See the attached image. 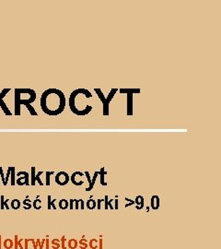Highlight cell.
<instances>
[{
  "instance_id": "obj_35",
  "label": "cell",
  "mask_w": 221,
  "mask_h": 249,
  "mask_svg": "<svg viewBox=\"0 0 221 249\" xmlns=\"http://www.w3.org/2000/svg\"><path fill=\"white\" fill-rule=\"evenodd\" d=\"M0 175H1V177H2V179H3V184H4V186H6V185H7V183H6L5 178H4V175H3V170H2L1 167H0Z\"/></svg>"
},
{
  "instance_id": "obj_14",
  "label": "cell",
  "mask_w": 221,
  "mask_h": 249,
  "mask_svg": "<svg viewBox=\"0 0 221 249\" xmlns=\"http://www.w3.org/2000/svg\"><path fill=\"white\" fill-rule=\"evenodd\" d=\"M80 249H87L88 247V241L85 238H81L78 241V246Z\"/></svg>"
},
{
  "instance_id": "obj_24",
  "label": "cell",
  "mask_w": 221,
  "mask_h": 249,
  "mask_svg": "<svg viewBox=\"0 0 221 249\" xmlns=\"http://www.w3.org/2000/svg\"><path fill=\"white\" fill-rule=\"evenodd\" d=\"M41 203H42V201H41V200H40L39 198H37V199H35L34 201H33L32 206H33V208H34V209H41Z\"/></svg>"
},
{
  "instance_id": "obj_11",
  "label": "cell",
  "mask_w": 221,
  "mask_h": 249,
  "mask_svg": "<svg viewBox=\"0 0 221 249\" xmlns=\"http://www.w3.org/2000/svg\"><path fill=\"white\" fill-rule=\"evenodd\" d=\"M98 176H99V172H95L94 174H93V177L91 178V183H90V185L88 186L87 187V188L85 189L87 192L92 190V188H93V186H94L95 183H96V179H97V177H98Z\"/></svg>"
},
{
  "instance_id": "obj_42",
  "label": "cell",
  "mask_w": 221,
  "mask_h": 249,
  "mask_svg": "<svg viewBox=\"0 0 221 249\" xmlns=\"http://www.w3.org/2000/svg\"><path fill=\"white\" fill-rule=\"evenodd\" d=\"M18 248V235H15V249Z\"/></svg>"
},
{
  "instance_id": "obj_20",
  "label": "cell",
  "mask_w": 221,
  "mask_h": 249,
  "mask_svg": "<svg viewBox=\"0 0 221 249\" xmlns=\"http://www.w3.org/2000/svg\"><path fill=\"white\" fill-rule=\"evenodd\" d=\"M52 247L53 249H59L61 247L60 240L59 239H54L52 240Z\"/></svg>"
},
{
  "instance_id": "obj_34",
  "label": "cell",
  "mask_w": 221,
  "mask_h": 249,
  "mask_svg": "<svg viewBox=\"0 0 221 249\" xmlns=\"http://www.w3.org/2000/svg\"><path fill=\"white\" fill-rule=\"evenodd\" d=\"M99 249H103V240H102V237H100V240H99Z\"/></svg>"
},
{
  "instance_id": "obj_7",
  "label": "cell",
  "mask_w": 221,
  "mask_h": 249,
  "mask_svg": "<svg viewBox=\"0 0 221 249\" xmlns=\"http://www.w3.org/2000/svg\"><path fill=\"white\" fill-rule=\"evenodd\" d=\"M83 176H84V173L77 171V172H75L72 173L71 177H70V180H71V182L75 186H82L84 183H85L82 180Z\"/></svg>"
},
{
  "instance_id": "obj_8",
  "label": "cell",
  "mask_w": 221,
  "mask_h": 249,
  "mask_svg": "<svg viewBox=\"0 0 221 249\" xmlns=\"http://www.w3.org/2000/svg\"><path fill=\"white\" fill-rule=\"evenodd\" d=\"M160 196H157V195H154L152 196L151 198V201H150V207L153 209V211H157L158 209L160 206Z\"/></svg>"
},
{
  "instance_id": "obj_29",
  "label": "cell",
  "mask_w": 221,
  "mask_h": 249,
  "mask_svg": "<svg viewBox=\"0 0 221 249\" xmlns=\"http://www.w3.org/2000/svg\"><path fill=\"white\" fill-rule=\"evenodd\" d=\"M42 173H43V172H39V173L36 174V177H35V179H36V181L39 183L40 186H43V183L41 181V178H40V176H41Z\"/></svg>"
},
{
  "instance_id": "obj_12",
  "label": "cell",
  "mask_w": 221,
  "mask_h": 249,
  "mask_svg": "<svg viewBox=\"0 0 221 249\" xmlns=\"http://www.w3.org/2000/svg\"><path fill=\"white\" fill-rule=\"evenodd\" d=\"M106 174H107V172L105 171V168L104 167L100 168V171L99 172V175L100 176V185H102V186H107V183L104 180V177Z\"/></svg>"
},
{
  "instance_id": "obj_28",
  "label": "cell",
  "mask_w": 221,
  "mask_h": 249,
  "mask_svg": "<svg viewBox=\"0 0 221 249\" xmlns=\"http://www.w3.org/2000/svg\"><path fill=\"white\" fill-rule=\"evenodd\" d=\"M54 173V172H46L45 174H46V180H45V185L46 186H50V175L51 174Z\"/></svg>"
},
{
  "instance_id": "obj_10",
  "label": "cell",
  "mask_w": 221,
  "mask_h": 249,
  "mask_svg": "<svg viewBox=\"0 0 221 249\" xmlns=\"http://www.w3.org/2000/svg\"><path fill=\"white\" fill-rule=\"evenodd\" d=\"M122 94H137L140 93V89H120Z\"/></svg>"
},
{
  "instance_id": "obj_33",
  "label": "cell",
  "mask_w": 221,
  "mask_h": 249,
  "mask_svg": "<svg viewBox=\"0 0 221 249\" xmlns=\"http://www.w3.org/2000/svg\"><path fill=\"white\" fill-rule=\"evenodd\" d=\"M84 174L86 175L87 180L88 181V186H90V183H91V177H90V173H88V172H85V173H84Z\"/></svg>"
},
{
  "instance_id": "obj_43",
  "label": "cell",
  "mask_w": 221,
  "mask_h": 249,
  "mask_svg": "<svg viewBox=\"0 0 221 249\" xmlns=\"http://www.w3.org/2000/svg\"><path fill=\"white\" fill-rule=\"evenodd\" d=\"M0 249H1V235H0Z\"/></svg>"
},
{
  "instance_id": "obj_41",
  "label": "cell",
  "mask_w": 221,
  "mask_h": 249,
  "mask_svg": "<svg viewBox=\"0 0 221 249\" xmlns=\"http://www.w3.org/2000/svg\"><path fill=\"white\" fill-rule=\"evenodd\" d=\"M55 201H56V199H54V200H53V201L51 202V206L53 207V209H56V207H55Z\"/></svg>"
},
{
  "instance_id": "obj_17",
  "label": "cell",
  "mask_w": 221,
  "mask_h": 249,
  "mask_svg": "<svg viewBox=\"0 0 221 249\" xmlns=\"http://www.w3.org/2000/svg\"><path fill=\"white\" fill-rule=\"evenodd\" d=\"M86 206L88 209H94L96 208V201L93 198H90L87 201Z\"/></svg>"
},
{
  "instance_id": "obj_18",
  "label": "cell",
  "mask_w": 221,
  "mask_h": 249,
  "mask_svg": "<svg viewBox=\"0 0 221 249\" xmlns=\"http://www.w3.org/2000/svg\"><path fill=\"white\" fill-rule=\"evenodd\" d=\"M13 246H14V243L11 239H6L5 242H4V247L6 249H11Z\"/></svg>"
},
{
  "instance_id": "obj_19",
  "label": "cell",
  "mask_w": 221,
  "mask_h": 249,
  "mask_svg": "<svg viewBox=\"0 0 221 249\" xmlns=\"http://www.w3.org/2000/svg\"><path fill=\"white\" fill-rule=\"evenodd\" d=\"M69 206V203L66 199H61L59 201V208L61 209H66Z\"/></svg>"
},
{
  "instance_id": "obj_4",
  "label": "cell",
  "mask_w": 221,
  "mask_h": 249,
  "mask_svg": "<svg viewBox=\"0 0 221 249\" xmlns=\"http://www.w3.org/2000/svg\"><path fill=\"white\" fill-rule=\"evenodd\" d=\"M118 91V89H112L110 91V93L108 94L107 98H105V101L102 103L103 104V115L107 116L109 115V105H110V103L112 102L113 98L114 97V95L116 94V92Z\"/></svg>"
},
{
  "instance_id": "obj_5",
  "label": "cell",
  "mask_w": 221,
  "mask_h": 249,
  "mask_svg": "<svg viewBox=\"0 0 221 249\" xmlns=\"http://www.w3.org/2000/svg\"><path fill=\"white\" fill-rule=\"evenodd\" d=\"M55 180V183H56L57 185H59V186H65V185L69 182L70 176L68 175L67 173L62 171V172H59V173H56Z\"/></svg>"
},
{
  "instance_id": "obj_6",
  "label": "cell",
  "mask_w": 221,
  "mask_h": 249,
  "mask_svg": "<svg viewBox=\"0 0 221 249\" xmlns=\"http://www.w3.org/2000/svg\"><path fill=\"white\" fill-rule=\"evenodd\" d=\"M17 176H19V178L17 179L16 184L19 186H29L30 185V175L29 173L27 172H19L17 173Z\"/></svg>"
},
{
  "instance_id": "obj_39",
  "label": "cell",
  "mask_w": 221,
  "mask_h": 249,
  "mask_svg": "<svg viewBox=\"0 0 221 249\" xmlns=\"http://www.w3.org/2000/svg\"><path fill=\"white\" fill-rule=\"evenodd\" d=\"M116 198H114V201H115V207H114V209H118V196H115Z\"/></svg>"
},
{
  "instance_id": "obj_25",
  "label": "cell",
  "mask_w": 221,
  "mask_h": 249,
  "mask_svg": "<svg viewBox=\"0 0 221 249\" xmlns=\"http://www.w3.org/2000/svg\"><path fill=\"white\" fill-rule=\"evenodd\" d=\"M36 174H35V167H32V182H30V185L34 186L35 185V181H36Z\"/></svg>"
},
{
  "instance_id": "obj_30",
  "label": "cell",
  "mask_w": 221,
  "mask_h": 249,
  "mask_svg": "<svg viewBox=\"0 0 221 249\" xmlns=\"http://www.w3.org/2000/svg\"><path fill=\"white\" fill-rule=\"evenodd\" d=\"M77 202H78V208L84 209L85 208V203H84V200L83 199H77Z\"/></svg>"
},
{
  "instance_id": "obj_15",
  "label": "cell",
  "mask_w": 221,
  "mask_h": 249,
  "mask_svg": "<svg viewBox=\"0 0 221 249\" xmlns=\"http://www.w3.org/2000/svg\"><path fill=\"white\" fill-rule=\"evenodd\" d=\"M88 247L91 248V249H98L99 248V242L98 240L93 238V239H90V241L88 242Z\"/></svg>"
},
{
  "instance_id": "obj_16",
  "label": "cell",
  "mask_w": 221,
  "mask_h": 249,
  "mask_svg": "<svg viewBox=\"0 0 221 249\" xmlns=\"http://www.w3.org/2000/svg\"><path fill=\"white\" fill-rule=\"evenodd\" d=\"M135 203L137 205L138 207L141 208V209H142L144 208V198L142 196H137L135 198Z\"/></svg>"
},
{
  "instance_id": "obj_40",
  "label": "cell",
  "mask_w": 221,
  "mask_h": 249,
  "mask_svg": "<svg viewBox=\"0 0 221 249\" xmlns=\"http://www.w3.org/2000/svg\"><path fill=\"white\" fill-rule=\"evenodd\" d=\"M24 241H25V246H24V248H25V249H28V244H29V242H30V241H29V239H25Z\"/></svg>"
},
{
  "instance_id": "obj_22",
  "label": "cell",
  "mask_w": 221,
  "mask_h": 249,
  "mask_svg": "<svg viewBox=\"0 0 221 249\" xmlns=\"http://www.w3.org/2000/svg\"><path fill=\"white\" fill-rule=\"evenodd\" d=\"M32 202H30V200L29 199V198H26L24 201H23V208L25 209H30L32 208Z\"/></svg>"
},
{
  "instance_id": "obj_26",
  "label": "cell",
  "mask_w": 221,
  "mask_h": 249,
  "mask_svg": "<svg viewBox=\"0 0 221 249\" xmlns=\"http://www.w3.org/2000/svg\"><path fill=\"white\" fill-rule=\"evenodd\" d=\"M9 90H10V89H3V90H2V91L0 92V102L3 101V98L5 97L6 94H7V92H8Z\"/></svg>"
},
{
  "instance_id": "obj_21",
  "label": "cell",
  "mask_w": 221,
  "mask_h": 249,
  "mask_svg": "<svg viewBox=\"0 0 221 249\" xmlns=\"http://www.w3.org/2000/svg\"><path fill=\"white\" fill-rule=\"evenodd\" d=\"M20 201L19 199H14L11 201V208L14 209H19L20 208Z\"/></svg>"
},
{
  "instance_id": "obj_2",
  "label": "cell",
  "mask_w": 221,
  "mask_h": 249,
  "mask_svg": "<svg viewBox=\"0 0 221 249\" xmlns=\"http://www.w3.org/2000/svg\"><path fill=\"white\" fill-rule=\"evenodd\" d=\"M91 97L92 94L87 89L75 90L69 96L70 110L78 116H84L88 115L92 110V106L88 105L86 103V100Z\"/></svg>"
},
{
  "instance_id": "obj_13",
  "label": "cell",
  "mask_w": 221,
  "mask_h": 249,
  "mask_svg": "<svg viewBox=\"0 0 221 249\" xmlns=\"http://www.w3.org/2000/svg\"><path fill=\"white\" fill-rule=\"evenodd\" d=\"M78 246V241L76 239H70L67 242V247L69 249H77Z\"/></svg>"
},
{
  "instance_id": "obj_36",
  "label": "cell",
  "mask_w": 221,
  "mask_h": 249,
  "mask_svg": "<svg viewBox=\"0 0 221 249\" xmlns=\"http://www.w3.org/2000/svg\"><path fill=\"white\" fill-rule=\"evenodd\" d=\"M51 198L52 196H48V209H52V206H51Z\"/></svg>"
},
{
  "instance_id": "obj_23",
  "label": "cell",
  "mask_w": 221,
  "mask_h": 249,
  "mask_svg": "<svg viewBox=\"0 0 221 249\" xmlns=\"http://www.w3.org/2000/svg\"><path fill=\"white\" fill-rule=\"evenodd\" d=\"M60 244L62 248L66 249V247H67V242H66V238L65 236H62V238L60 239Z\"/></svg>"
},
{
  "instance_id": "obj_37",
  "label": "cell",
  "mask_w": 221,
  "mask_h": 249,
  "mask_svg": "<svg viewBox=\"0 0 221 249\" xmlns=\"http://www.w3.org/2000/svg\"><path fill=\"white\" fill-rule=\"evenodd\" d=\"M69 203V206H68V208L70 209H74V199H70V201L68 202Z\"/></svg>"
},
{
  "instance_id": "obj_38",
  "label": "cell",
  "mask_w": 221,
  "mask_h": 249,
  "mask_svg": "<svg viewBox=\"0 0 221 249\" xmlns=\"http://www.w3.org/2000/svg\"><path fill=\"white\" fill-rule=\"evenodd\" d=\"M50 246V241H49V239H45V247H46V249H49V246Z\"/></svg>"
},
{
  "instance_id": "obj_3",
  "label": "cell",
  "mask_w": 221,
  "mask_h": 249,
  "mask_svg": "<svg viewBox=\"0 0 221 249\" xmlns=\"http://www.w3.org/2000/svg\"><path fill=\"white\" fill-rule=\"evenodd\" d=\"M36 92L30 96L29 98H24V89H15V99H14V104H15V115L20 116V106L23 104L29 110L30 113L33 116H36L38 113L35 111V109L32 106V103L36 100Z\"/></svg>"
},
{
  "instance_id": "obj_31",
  "label": "cell",
  "mask_w": 221,
  "mask_h": 249,
  "mask_svg": "<svg viewBox=\"0 0 221 249\" xmlns=\"http://www.w3.org/2000/svg\"><path fill=\"white\" fill-rule=\"evenodd\" d=\"M104 202V199L103 198H100L97 200V209H101V203Z\"/></svg>"
},
{
  "instance_id": "obj_9",
  "label": "cell",
  "mask_w": 221,
  "mask_h": 249,
  "mask_svg": "<svg viewBox=\"0 0 221 249\" xmlns=\"http://www.w3.org/2000/svg\"><path fill=\"white\" fill-rule=\"evenodd\" d=\"M127 115H133V94H127Z\"/></svg>"
},
{
  "instance_id": "obj_27",
  "label": "cell",
  "mask_w": 221,
  "mask_h": 249,
  "mask_svg": "<svg viewBox=\"0 0 221 249\" xmlns=\"http://www.w3.org/2000/svg\"><path fill=\"white\" fill-rule=\"evenodd\" d=\"M15 184V168L11 167V185L14 186Z\"/></svg>"
},
{
  "instance_id": "obj_1",
  "label": "cell",
  "mask_w": 221,
  "mask_h": 249,
  "mask_svg": "<svg viewBox=\"0 0 221 249\" xmlns=\"http://www.w3.org/2000/svg\"><path fill=\"white\" fill-rule=\"evenodd\" d=\"M65 97L58 89H48L41 96L42 111L48 115L56 116L63 113L65 107Z\"/></svg>"
},
{
  "instance_id": "obj_32",
  "label": "cell",
  "mask_w": 221,
  "mask_h": 249,
  "mask_svg": "<svg viewBox=\"0 0 221 249\" xmlns=\"http://www.w3.org/2000/svg\"><path fill=\"white\" fill-rule=\"evenodd\" d=\"M104 209H108L109 208H108V200H109V198H108V196L106 195L105 196H104Z\"/></svg>"
}]
</instances>
